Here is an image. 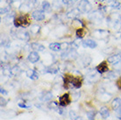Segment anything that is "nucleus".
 Masks as SVG:
<instances>
[{
    "mask_svg": "<svg viewBox=\"0 0 121 120\" xmlns=\"http://www.w3.org/2000/svg\"><path fill=\"white\" fill-rule=\"evenodd\" d=\"M64 86L67 89L69 88H75V89H79L82 86V81L78 77H74L71 75H66L64 77Z\"/></svg>",
    "mask_w": 121,
    "mask_h": 120,
    "instance_id": "obj_1",
    "label": "nucleus"
},
{
    "mask_svg": "<svg viewBox=\"0 0 121 120\" xmlns=\"http://www.w3.org/2000/svg\"><path fill=\"white\" fill-rule=\"evenodd\" d=\"M30 22L28 19V16H19L17 18L14 19V26L16 27H20V26H29Z\"/></svg>",
    "mask_w": 121,
    "mask_h": 120,
    "instance_id": "obj_2",
    "label": "nucleus"
},
{
    "mask_svg": "<svg viewBox=\"0 0 121 120\" xmlns=\"http://www.w3.org/2000/svg\"><path fill=\"white\" fill-rule=\"evenodd\" d=\"M92 6L88 0H81L78 4V10L82 12H89L91 11Z\"/></svg>",
    "mask_w": 121,
    "mask_h": 120,
    "instance_id": "obj_3",
    "label": "nucleus"
},
{
    "mask_svg": "<svg viewBox=\"0 0 121 120\" xmlns=\"http://www.w3.org/2000/svg\"><path fill=\"white\" fill-rule=\"evenodd\" d=\"M70 103H71V100H70V96L69 94H64L59 99V104L61 107H65V106L69 104Z\"/></svg>",
    "mask_w": 121,
    "mask_h": 120,
    "instance_id": "obj_4",
    "label": "nucleus"
},
{
    "mask_svg": "<svg viewBox=\"0 0 121 120\" xmlns=\"http://www.w3.org/2000/svg\"><path fill=\"white\" fill-rule=\"evenodd\" d=\"M96 70H97L99 74H104V73L107 72V71L109 70V69H108V65H107V62H106V61H103V62H101L99 65L96 68Z\"/></svg>",
    "mask_w": 121,
    "mask_h": 120,
    "instance_id": "obj_5",
    "label": "nucleus"
},
{
    "mask_svg": "<svg viewBox=\"0 0 121 120\" xmlns=\"http://www.w3.org/2000/svg\"><path fill=\"white\" fill-rule=\"evenodd\" d=\"M120 60H121L120 54H113V55H112V56H110L108 58V62L112 63V64H118V62H120Z\"/></svg>",
    "mask_w": 121,
    "mask_h": 120,
    "instance_id": "obj_6",
    "label": "nucleus"
},
{
    "mask_svg": "<svg viewBox=\"0 0 121 120\" xmlns=\"http://www.w3.org/2000/svg\"><path fill=\"white\" fill-rule=\"evenodd\" d=\"M32 16H33V18L35 20H38V21L43 20L45 18V14L41 11H34L33 12V14H32Z\"/></svg>",
    "mask_w": 121,
    "mask_h": 120,
    "instance_id": "obj_7",
    "label": "nucleus"
},
{
    "mask_svg": "<svg viewBox=\"0 0 121 120\" xmlns=\"http://www.w3.org/2000/svg\"><path fill=\"white\" fill-rule=\"evenodd\" d=\"M39 60V55L37 52H31L28 55V60L32 63H35Z\"/></svg>",
    "mask_w": 121,
    "mask_h": 120,
    "instance_id": "obj_8",
    "label": "nucleus"
},
{
    "mask_svg": "<svg viewBox=\"0 0 121 120\" xmlns=\"http://www.w3.org/2000/svg\"><path fill=\"white\" fill-rule=\"evenodd\" d=\"M82 45H83L84 47L95 48L97 46V42L94 41L93 39H86V40H84V41L82 42Z\"/></svg>",
    "mask_w": 121,
    "mask_h": 120,
    "instance_id": "obj_9",
    "label": "nucleus"
},
{
    "mask_svg": "<svg viewBox=\"0 0 121 120\" xmlns=\"http://www.w3.org/2000/svg\"><path fill=\"white\" fill-rule=\"evenodd\" d=\"M26 75H27V77H29L32 80H37V79L39 78L38 73L35 70H33V69H28L27 71H26Z\"/></svg>",
    "mask_w": 121,
    "mask_h": 120,
    "instance_id": "obj_10",
    "label": "nucleus"
},
{
    "mask_svg": "<svg viewBox=\"0 0 121 120\" xmlns=\"http://www.w3.org/2000/svg\"><path fill=\"white\" fill-rule=\"evenodd\" d=\"M17 38H18L19 39H22V40H28L29 39V33L27 32H24V31H21V32H18L17 34Z\"/></svg>",
    "mask_w": 121,
    "mask_h": 120,
    "instance_id": "obj_11",
    "label": "nucleus"
},
{
    "mask_svg": "<svg viewBox=\"0 0 121 120\" xmlns=\"http://www.w3.org/2000/svg\"><path fill=\"white\" fill-rule=\"evenodd\" d=\"M112 107L113 110H115V111H117V110H118V109L121 107V99L120 98H115V99L112 101Z\"/></svg>",
    "mask_w": 121,
    "mask_h": 120,
    "instance_id": "obj_12",
    "label": "nucleus"
},
{
    "mask_svg": "<svg viewBox=\"0 0 121 120\" xmlns=\"http://www.w3.org/2000/svg\"><path fill=\"white\" fill-rule=\"evenodd\" d=\"M31 47H32V48H33V50L38 51V52H42V51H44V49H45V47L39 44V43H32V44H31Z\"/></svg>",
    "mask_w": 121,
    "mask_h": 120,
    "instance_id": "obj_13",
    "label": "nucleus"
},
{
    "mask_svg": "<svg viewBox=\"0 0 121 120\" xmlns=\"http://www.w3.org/2000/svg\"><path fill=\"white\" fill-rule=\"evenodd\" d=\"M49 48L51 49L52 51H60L61 49V43H51L49 45Z\"/></svg>",
    "mask_w": 121,
    "mask_h": 120,
    "instance_id": "obj_14",
    "label": "nucleus"
},
{
    "mask_svg": "<svg viewBox=\"0 0 121 120\" xmlns=\"http://www.w3.org/2000/svg\"><path fill=\"white\" fill-rule=\"evenodd\" d=\"M100 114H101V116L103 117V118H107V117L110 116V112H109L108 108L105 107V106L102 107L101 110H100Z\"/></svg>",
    "mask_w": 121,
    "mask_h": 120,
    "instance_id": "obj_15",
    "label": "nucleus"
},
{
    "mask_svg": "<svg viewBox=\"0 0 121 120\" xmlns=\"http://www.w3.org/2000/svg\"><path fill=\"white\" fill-rule=\"evenodd\" d=\"M52 97H53V95H52L51 92H45L41 96V100L44 102H48V101L52 99Z\"/></svg>",
    "mask_w": 121,
    "mask_h": 120,
    "instance_id": "obj_16",
    "label": "nucleus"
},
{
    "mask_svg": "<svg viewBox=\"0 0 121 120\" xmlns=\"http://www.w3.org/2000/svg\"><path fill=\"white\" fill-rule=\"evenodd\" d=\"M20 72H21V69L18 66H14L11 69V75H18Z\"/></svg>",
    "mask_w": 121,
    "mask_h": 120,
    "instance_id": "obj_17",
    "label": "nucleus"
},
{
    "mask_svg": "<svg viewBox=\"0 0 121 120\" xmlns=\"http://www.w3.org/2000/svg\"><path fill=\"white\" fill-rule=\"evenodd\" d=\"M88 78L90 81L93 82V81H96L98 80V75H97V74H96L95 72H91L88 75Z\"/></svg>",
    "mask_w": 121,
    "mask_h": 120,
    "instance_id": "obj_18",
    "label": "nucleus"
},
{
    "mask_svg": "<svg viewBox=\"0 0 121 120\" xmlns=\"http://www.w3.org/2000/svg\"><path fill=\"white\" fill-rule=\"evenodd\" d=\"M119 75V73L117 72V71H111V72L108 73V75H106V78L109 79H115L117 78Z\"/></svg>",
    "mask_w": 121,
    "mask_h": 120,
    "instance_id": "obj_19",
    "label": "nucleus"
},
{
    "mask_svg": "<svg viewBox=\"0 0 121 120\" xmlns=\"http://www.w3.org/2000/svg\"><path fill=\"white\" fill-rule=\"evenodd\" d=\"M76 36L78 37L79 39H82V37L85 35V30L83 28H79V29L76 30Z\"/></svg>",
    "mask_w": 121,
    "mask_h": 120,
    "instance_id": "obj_20",
    "label": "nucleus"
},
{
    "mask_svg": "<svg viewBox=\"0 0 121 120\" xmlns=\"http://www.w3.org/2000/svg\"><path fill=\"white\" fill-rule=\"evenodd\" d=\"M42 9L44 10L45 12H50L51 5H50V4H49L48 1H44L42 3Z\"/></svg>",
    "mask_w": 121,
    "mask_h": 120,
    "instance_id": "obj_21",
    "label": "nucleus"
},
{
    "mask_svg": "<svg viewBox=\"0 0 121 120\" xmlns=\"http://www.w3.org/2000/svg\"><path fill=\"white\" fill-rule=\"evenodd\" d=\"M39 29H40V27H39L38 25H33V26L31 27V33L37 34V33L39 32Z\"/></svg>",
    "mask_w": 121,
    "mask_h": 120,
    "instance_id": "obj_22",
    "label": "nucleus"
},
{
    "mask_svg": "<svg viewBox=\"0 0 121 120\" xmlns=\"http://www.w3.org/2000/svg\"><path fill=\"white\" fill-rule=\"evenodd\" d=\"M95 116H96V112L95 111H89L87 112V117L89 118V120H94L95 119Z\"/></svg>",
    "mask_w": 121,
    "mask_h": 120,
    "instance_id": "obj_23",
    "label": "nucleus"
},
{
    "mask_svg": "<svg viewBox=\"0 0 121 120\" xmlns=\"http://www.w3.org/2000/svg\"><path fill=\"white\" fill-rule=\"evenodd\" d=\"M69 117L72 120L78 119V115L76 114V112H75V111H69Z\"/></svg>",
    "mask_w": 121,
    "mask_h": 120,
    "instance_id": "obj_24",
    "label": "nucleus"
},
{
    "mask_svg": "<svg viewBox=\"0 0 121 120\" xmlns=\"http://www.w3.org/2000/svg\"><path fill=\"white\" fill-rule=\"evenodd\" d=\"M48 107L50 109H52V110H58V105L57 103L55 102H51V103H48Z\"/></svg>",
    "mask_w": 121,
    "mask_h": 120,
    "instance_id": "obj_25",
    "label": "nucleus"
},
{
    "mask_svg": "<svg viewBox=\"0 0 121 120\" xmlns=\"http://www.w3.org/2000/svg\"><path fill=\"white\" fill-rule=\"evenodd\" d=\"M18 105L20 107V108H26V109H27V108H30V105H28L26 104V103L24 102V101H21V102H18Z\"/></svg>",
    "mask_w": 121,
    "mask_h": 120,
    "instance_id": "obj_26",
    "label": "nucleus"
},
{
    "mask_svg": "<svg viewBox=\"0 0 121 120\" xmlns=\"http://www.w3.org/2000/svg\"><path fill=\"white\" fill-rule=\"evenodd\" d=\"M57 71H58L57 68H53V67H51V68H48V69H47V71H46V72L47 73H52V74H55V73H57Z\"/></svg>",
    "mask_w": 121,
    "mask_h": 120,
    "instance_id": "obj_27",
    "label": "nucleus"
},
{
    "mask_svg": "<svg viewBox=\"0 0 121 120\" xmlns=\"http://www.w3.org/2000/svg\"><path fill=\"white\" fill-rule=\"evenodd\" d=\"M6 103H7V101L4 97H1L0 98V104H1V106H4Z\"/></svg>",
    "mask_w": 121,
    "mask_h": 120,
    "instance_id": "obj_28",
    "label": "nucleus"
},
{
    "mask_svg": "<svg viewBox=\"0 0 121 120\" xmlns=\"http://www.w3.org/2000/svg\"><path fill=\"white\" fill-rule=\"evenodd\" d=\"M73 44H74V46H75L76 47H78L79 46H80V44H81V41H80V39H76L75 41L73 42Z\"/></svg>",
    "mask_w": 121,
    "mask_h": 120,
    "instance_id": "obj_29",
    "label": "nucleus"
},
{
    "mask_svg": "<svg viewBox=\"0 0 121 120\" xmlns=\"http://www.w3.org/2000/svg\"><path fill=\"white\" fill-rule=\"evenodd\" d=\"M118 6H119V3L117 1H114L112 3V7H113V8H118Z\"/></svg>",
    "mask_w": 121,
    "mask_h": 120,
    "instance_id": "obj_30",
    "label": "nucleus"
},
{
    "mask_svg": "<svg viewBox=\"0 0 121 120\" xmlns=\"http://www.w3.org/2000/svg\"><path fill=\"white\" fill-rule=\"evenodd\" d=\"M9 12V9L8 8H5V7H4V8H2L1 9V14L3 15V14H5L6 12Z\"/></svg>",
    "mask_w": 121,
    "mask_h": 120,
    "instance_id": "obj_31",
    "label": "nucleus"
},
{
    "mask_svg": "<svg viewBox=\"0 0 121 120\" xmlns=\"http://www.w3.org/2000/svg\"><path fill=\"white\" fill-rule=\"evenodd\" d=\"M116 85H117V87L118 88V90H121V77L118 79L117 82H116Z\"/></svg>",
    "mask_w": 121,
    "mask_h": 120,
    "instance_id": "obj_32",
    "label": "nucleus"
},
{
    "mask_svg": "<svg viewBox=\"0 0 121 120\" xmlns=\"http://www.w3.org/2000/svg\"><path fill=\"white\" fill-rule=\"evenodd\" d=\"M62 2H63L65 4H69L72 3V0H62Z\"/></svg>",
    "mask_w": 121,
    "mask_h": 120,
    "instance_id": "obj_33",
    "label": "nucleus"
},
{
    "mask_svg": "<svg viewBox=\"0 0 121 120\" xmlns=\"http://www.w3.org/2000/svg\"><path fill=\"white\" fill-rule=\"evenodd\" d=\"M0 90H1V94H2V95H7V92H6V90H4L3 88H1V89H0Z\"/></svg>",
    "mask_w": 121,
    "mask_h": 120,
    "instance_id": "obj_34",
    "label": "nucleus"
},
{
    "mask_svg": "<svg viewBox=\"0 0 121 120\" xmlns=\"http://www.w3.org/2000/svg\"><path fill=\"white\" fill-rule=\"evenodd\" d=\"M118 117L121 119V107L118 109Z\"/></svg>",
    "mask_w": 121,
    "mask_h": 120,
    "instance_id": "obj_35",
    "label": "nucleus"
},
{
    "mask_svg": "<svg viewBox=\"0 0 121 120\" xmlns=\"http://www.w3.org/2000/svg\"><path fill=\"white\" fill-rule=\"evenodd\" d=\"M97 1H99V2H103L104 0H97Z\"/></svg>",
    "mask_w": 121,
    "mask_h": 120,
    "instance_id": "obj_36",
    "label": "nucleus"
}]
</instances>
